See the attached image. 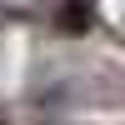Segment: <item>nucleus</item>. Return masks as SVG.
Returning a JSON list of instances; mask_svg holds the SVG:
<instances>
[{
	"label": "nucleus",
	"mask_w": 125,
	"mask_h": 125,
	"mask_svg": "<svg viewBox=\"0 0 125 125\" xmlns=\"http://www.w3.org/2000/svg\"><path fill=\"white\" fill-rule=\"evenodd\" d=\"M85 20H90V5H85V0H70V5H65V15H60V25H70V30H80Z\"/></svg>",
	"instance_id": "obj_1"
}]
</instances>
